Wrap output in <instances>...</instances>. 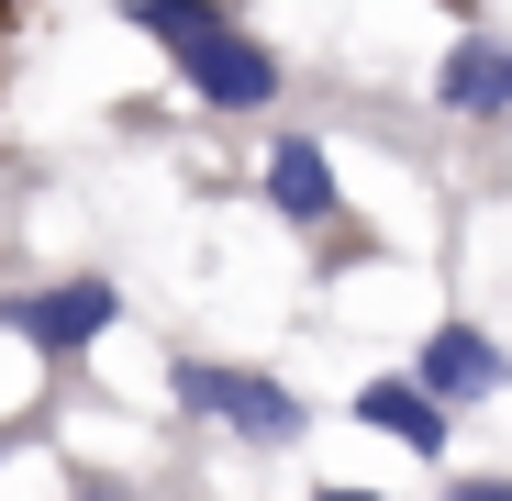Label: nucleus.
<instances>
[{"mask_svg":"<svg viewBox=\"0 0 512 501\" xmlns=\"http://www.w3.org/2000/svg\"><path fill=\"white\" fill-rule=\"evenodd\" d=\"M435 101H446V112H468V123H501V112H512V45L468 34V45L435 67Z\"/></svg>","mask_w":512,"mask_h":501,"instance_id":"6","label":"nucleus"},{"mask_svg":"<svg viewBox=\"0 0 512 501\" xmlns=\"http://www.w3.org/2000/svg\"><path fill=\"white\" fill-rule=\"evenodd\" d=\"M446 501H512V479H457Z\"/></svg>","mask_w":512,"mask_h":501,"instance_id":"8","label":"nucleus"},{"mask_svg":"<svg viewBox=\"0 0 512 501\" xmlns=\"http://www.w3.org/2000/svg\"><path fill=\"white\" fill-rule=\"evenodd\" d=\"M412 379H423V390H435L446 412H457V401H490V390L512 379V357L490 346V334H479V323H435V334H423V357H412Z\"/></svg>","mask_w":512,"mask_h":501,"instance_id":"4","label":"nucleus"},{"mask_svg":"<svg viewBox=\"0 0 512 501\" xmlns=\"http://www.w3.org/2000/svg\"><path fill=\"white\" fill-rule=\"evenodd\" d=\"M123 23L179 56V90L190 101H212V112H268L279 101V56L256 45L223 0H123Z\"/></svg>","mask_w":512,"mask_h":501,"instance_id":"1","label":"nucleus"},{"mask_svg":"<svg viewBox=\"0 0 512 501\" xmlns=\"http://www.w3.org/2000/svg\"><path fill=\"white\" fill-rule=\"evenodd\" d=\"M268 201H279L290 223H334V201H346V190H334V156H323L312 134H290V145L268 156Z\"/></svg>","mask_w":512,"mask_h":501,"instance_id":"7","label":"nucleus"},{"mask_svg":"<svg viewBox=\"0 0 512 501\" xmlns=\"http://www.w3.org/2000/svg\"><path fill=\"white\" fill-rule=\"evenodd\" d=\"M78 501H134V490L123 479H78Z\"/></svg>","mask_w":512,"mask_h":501,"instance_id":"9","label":"nucleus"},{"mask_svg":"<svg viewBox=\"0 0 512 501\" xmlns=\"http://www.w3.org/2000/svg\"><path fill=\"white\" fill-rule=\"evenodd\" d=\"M167 390H179V412L234 424L245 446H301V424H312L279 379H256V368H212V357H179V368H167Z\"/></svg>","mask_w":512,"mask_h":501,"instance_id":"2","label":"nucleus"},{"mask_svg":"<svg viewBox=\"0 0 512 501\" xmlns=\"http://www.w3.org/2000/svg\"><path fill=\"white\" fill-rule=\"evenodd\" d=\"M357 424H368V435H390V446H412V457H446V401L423 390L412 368H401V379H368V390H357Z\"/></svg>","mask_w":512,"mask_h":501,"instance_id":"5","label":"nucleus"},{"mask_svg":"<svg viewBox=\"0 0 512 501\" xmlns=\"http://www.w3.org/2000/svg\"><path fill=\"white\" fill-rule=\"evenodd\" d=\"M312 501H379V490H312Z\"/></svg>","mask_w":512,"mask_h":501,"instance_id":"10","label":"nucleus"},{"mask_svg":"<svg viewBox=\"0 0 512 501\" xmlns=\"http://www.w3.org/2000/svg\"><path fill=\"white\" fill-rule=\"evenodd\" d=\"M112 279H56V290H34V301H12V334L23 346H45V357H78V346H101L112 334Z\"/></svg>","mask_w":512,"mask_h":501,"instance_id":"3","label":"nucleus"}]
</instances>
